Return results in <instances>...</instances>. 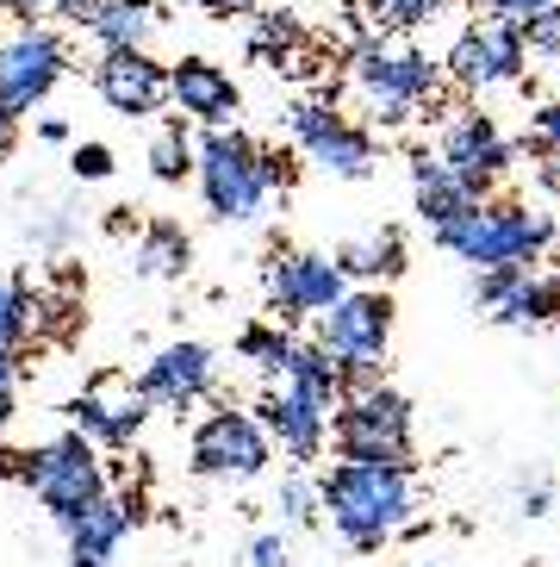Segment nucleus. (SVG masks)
Here are the masks:
<instances>
[{
	"label": "nucleus",
	"instance_id": "nucleus-14",
	"mask_svg": "<svg viewBox=\"0 0 560 567\" xmlns=\"http://www.w3.org/2000/svg\"><path fill=\"white\" fill-rule=\"evenodd\" d=\"M436 156H443V163L462 175V182H474L479 194H492V182L517 163V144L498 132L486 113H455V118L443 125V144H436Z\"/></svg>",
	"mask_w": 560,
	"mask_h": 567
},
{
	"label": "nucleus",
	"instance_id": "nucleus-6",
	"mask_svg": "<svg viewBox=\"0 0 560 567\" xmlns=\"http://www.w3.org/2000/svg\"><path fill=\"white\" fill-rule=\"evenodd\" d=\"M349 75L380 125H412L443 94V63H429L424 51H393V44H355Z\"/></svg>",
	"mask_w": 560,
	"mask_h": 567
},
{
	"label": "nucleus",
	"instance_id": "nucleus-12",
	"mask_svg": "<svg viewBox=\"0 0 560 567\" xmlns=\"http://www.w3.org/2000/svg\"><path fill=\"white\" fill-rule=\"evenodd\" d=\"M318 343L330 355H386V343H393V300L380 287H349L330 312H318Z\"/></svg>",
	"mask_w": 560,
	"mask_h": 567
},
{
	"label": "nucleus",
	"instance_id": "nucleus-28",
	"mask_svg": "<svg viewBox=\"0 0 560 567\" xmlns=\"http://www.w3.org/2000/svg\"><path fill=\"white\" fill-rule=\"evenodd\" d=\"M149 175L168 182V187L194 175V137H187L182 125H163V132H156V144H149Z\"/></svg>",
	"mask_w": 560,
	"mask_h": 567
},
{
	"label": "nucleus",
	"instance_id": "nucleus-40",
	"mask_svg": "<svg viewBox=\"0 0 560 567\" xmlns=\"http://www.w3.org/2000/svg\"><path fill=\"white\" fill-rule=\"evenodd\" d=\"M194 7H206V13H256V7H262V0H194Z\"/></svg>",
	"mask_w": 560,
	"mask_h": 567
},
{
	"label": "nucleus",
	"instance_id": "nucleus-36",
	"mask_svg": "<svg viewBox=\"0 0 560 567\" xmlns=\"http://www.w3.org/2000/svg\"><path fill=\"white\" fill-rule=\"evenodd\" d=\"M517 512H523V517H548V512H554V486H548V481L523 486V493H517Z\"/></svg>",
	"mask_w": 560,
	"mask_h": 567
},
{
	"label": "nucleus",
	"instance_id": "nucleus-9",
	"mask_svg": "<svg viewBox=\"0 0 560 567\" xmlns=\"http://www.w3.org/2000/svg\"><path fill=\"white\" fill-rule=\"evenodd\" d=\"M194 474L199 481H256L268 467V455H274V436L262 431V417L256 412H212L199 417L194 431Z\"/></svg>",
	"mask_w": 560,
	"mask_h": 567
},
{
	"label": "nucleus",
	"instance_id": "nucleus-29",
	"mask_svg": "<svg viewBox=\"0 0 560 567\" xmlns=\"http://www.w3.org/2000/svg\"><path fill=\"white\" fill-rule=\"evenodd\" d=\"M448 7L455 0H367V19H374L380 32H417V25H429Z\"/></svg>",
	"mask_w": 560,
	"mask_h": 567
},
{
	"label": "nucleus",
	"instance_id": "nucleus-2",
	"mask_svg": "<svg viewBox=\"0 0 560 567\" xmlns=\"http://www.w3.org/2000/svg\"><path fill=\"white\" fill-rule=\"evenodd\" d=\"M436 244L467 268H529L548 244H554V218H548L542 206L492 200V194H486V200L467 206L462 218L436 225Z\"/></svg>",
	"mask_w": 560,
	"mask_h": 567
},
{
	"label": "nucleus",
	"instance_id": "nucleus-11",
	"mask_svg": "<svg viewBox=\"0 0 560 567\" xmlns=\"http://www.w3.org/2000/svg\"><path fill=\"white\" fill-rule=\"evenodd\" d=\"M69 75V44L44 25H25L19 38L0 44V113L25 118L32 106H44V94Z\"/></svg>",
	"mask_w": 560,
	"mask_h": 567
},
{
	"label": "nucleus",
	"instance_id": "nucleus-44",
	"mask_svg": "<svg viewBox=\"0 0 560 567\" xmlns=\"http://www.w3.org/2000/svg\"><path fill=\"white\" fill-rule=\"evenodd\" d=\"M69 567H106V555H69Z\"/></svg>",
	"mask_w": 560,
	"mask_h": 567
},
{
	"label": "nucleus",
	"instance_id": "nucleus-42",
	"mask_svg": "<svg viewBox=\"0 0 560 567\" xmlns=\"http://www.w3.org/2000/svg\"><path fill=\"white\" fill-rule=\"evenodd\" d=\"M7 424H13V386H0V436H7Z\"/></svg>",
	"mask_w": 560,
	"mask_h": 567
},
{
	"label": "nucleus",
	"instance_id": "nucleus-18",
	"mask_svg": "<svg viewBox=\"0 0 560 567\" xmlns=\"http://www.w3.org/2000/svg\"><path fill=\"white\" fill-rule=\"evenodd\" d=\"M168 101L182 106L187 118H199V125H225L237 113V82H231V69L206 63V56H182L168 69Z\"/></svg>",
	"mask_w": 560,
	"mask_h": 567
},
{
	"label": "nucleus",
	"instance_id": "nucleus-27",
	"mask_svg": "<svg viewBox=\"0 0 560 567\" xmlns=\"http://www.w3.org/2000/svg\"><path fill=\"white\" fill-rule=\"evenodd\" d=\"M293 350H299V343L280 331V324H249V331L237 337V355H243V362H256L262 374H287Z\"/></svg>",
	"mask_w": 560,
	"mask_h": 567
},
{
	"label": "nucleus",
	"instance_id": "nucleus-24",
	"mask_svg": "<svg viewBox=\"0 0 560 567\" xmlns=\"http://www.w3.org/2000/svg\"><path fill=\"white\" fill-rule=\"evenodd\" d=\"M280 381L299 386V393H305V400H318L324 412H336V405H343V374H336V355H330L318 337H312V343H299Z\"/></svg>",
	"mask_w": 560,
	"mask_h": 567
},
{
	"label": "nucleus",
	"instance_id": "nucleus-34",
	"mask_svg": "<svg viewBox=\"0 0 560 567\" xmlns=\"http://www.w3.org/2000/svg\"><path fill=\"white\" fill-rule=\"evenodd\" d=\"M69 168H75L82 182H106V175H113V151H106V144H75Z\"/></svg>",
	"mask_w": 560,
	"mask_h": 567
},
{
	"label": "nucleus",
	"instance_id": "nucleus-41",
	"mask_svg": "<svg viewBox=\"0 0 560 567\" xmlns=\"http://www.w3.org/2000/svg\"><path fill=\"white\" fill-rule=\"evenodd\" d=\"M38 137H44V144H69V125H63V118H44V125H38Z\"/></svg>",
	"mask_w": 560,
	"mask_h": 567
},
{
	"label": "nucleus",
	"instance_id": "nucleus-15",
	"mask_svg": "<svg viewBox=\"0 0 560 567\" xmlns=\"http://www.w3.org/2000/svg\"><path fill=\"white\" fill-rule=\"evenodd\" d=\"M218 381V362L206 343H168V350H156L144 362V374H137V393H144L149 405H168V412H187V405H199L206 393H212Z\"/></svg>",
	"mask_w": 560,
	"mask_h": 567
},
{
	"label": "nucleus",
	"instance_id": "nucleus-33",
	"mask_svg": "<svg viewBox=\"0 0 560 567\" xmlns=\"http://www.w3.org/2000/svg\"><path fill=\"white\" fill-rule=\"evenodd\" d=\"M523 38H529V56H560V0L523 19Z\"/></svg>",
	"mask_w": 560,
	"mask_h": 567
},
{
	"label": "nucleus",
	"instance_id": "nucleus-37",
	"mask_svg": "<svg viewBox=\"0 0 560 567\" xmlns=\"http://www.w3.org/2000/svg\"><path fill=\"white\" fill-rule=\"evenodd\" d=\"M492 19H529V13H542V7H554V0H479Z\"/></svg>",
	"mask_w": 560,
	"mask_h": 567
},
{
	"label": "nucleus",
	"instance_id": "nucleus-45",
	"mask_svg": "<svg viewBox=\"0 0 560 567\" xmlns=\"http://www.w3.org/2000/svg\"><path fill=\"white\" fill-rule=\"evenodd\" d=\"M548 250H554V268H560V231H554V244H548Z\"/></svg>",
	"mask_w": 560,
	"mask_h": 567
},
{
	"label": "nucleus",
	"instance_id": "nucleus-38",
	"mask_svg": "<svg viewBox=\"0 0 560 567\" xmlns=\"http://www.w3.org/2000/svg\"><path fill=\"white\" fill-rule=\"evenodd\" d=\"M94 7H100V0H50V13L69 19V25H87V19H94Z\"/></svg>",
	"mask_w": 560,
	"mask_h": 567
},
{
	"label": "nucleus",
	"instance_id": "nucleus-35",
	"mask_svg": "<svg viewBox=\"0 0 560 567\" xmlns=\"http://www.w3.org/2000/svg\"><path fill=\"white\" fill-rule=\"evenodd\" d=\"M249 567H293V549H287V536H256L249 543Z\"/></svg>",
	"mask_w": 560,
	"mask_h": 567
},
{
	"label": "nucleus",
	"instance_id": "nucleus-19",
	"mask_svg": "<svg viewBox=\"0 0 560 567\" xmlns=\"http://www.w3.org/2000/svg\"><path fill=\"white\" fill-rule=\"evenodd\" d=\"M412 200H417V218L436 231V225H448V218H462L467 206H479L486 194H479L474 182H462V175L443 163V156L417 151V156H412Z\"/></svg>",
	"mask_w": 560,
	"mask_h": 567
},
{
	"label": "nucleus",
	"instance_id": "nucleus-10",
	"mask_svg": "<svg viewBox=\"0 0 560 567\" xmlns=\"http://www.w3.org/2000/svg\"><path fill=\"white\" fill-rule=\"evenodd\" d=\"M287 125H293V144L305 151V163H318L324 175H336V182H367L374 175V137L355 118H343L336 106L299 101L287 113Z\"/></svg>",
	"mask_w": 560,
	"mask_h": 567
},
{
	"label": "nucleus",
	"instance_id": "nucleus-26",
	"mask_svg": "<svg viewBox=\"0 0 560 567\" xmlns=\"http://www.w3.org/2000/svg\"><path fill=\"white\" fill-rule=\"evenodd\" d=\"M32 287L19 281V275H0V350H25V337H32Z\"/></svg>",
	"mask_w": 560,
	"mask_h": 567
},
{
	"label": "nucleus",
	"instance_id": "nucleus-4",
	"mask_svg": "<svg viewBox=\"0 0 560 567\" xmlns=\"http://www.w3.org/2000/svg\"><path fill=\"white\" fill-rule=\"evenodd\" d=\"M19 481L32 486L38 505H44V512L69 530V524H75V517L106 493V462H100L94 436H82L75 424H69L63 436H50L44 450H32L25 462H19Z\"/></svg>",
	"mask_w": 560,
	"mask_h": 567
},
{
	"label": "nucleus",
	"instance_id": "nucleus-30",
	"mask_svg": "<svg viewBox=\"0 0 560 567\" xmlns=\"http://www.w3.org/2000/svg\"><path fill=\"white\" fill-rule=\"evenodd\" d=\"M293 44H299V25L287 13H256V38H249V51H256V56H274V63H280Z\"/></svg>",
	"mask_w": 560,
	"mask_h": 567
},
{
	"label": "nucleus",
	"instance_id": "nucleus-31",
	"mask_svg": "<svg viewBox=\"0 0 560 567\" xmlns=\"http://www.w3.org/2000/svg\"><path fill=\"white\" fill-rule=\"evenodd\" d=\"M274 512L287 517V524H312V517L324 512V505H318V486H312V481H299V474H287V481H280Z\"/></svg>",
	"mask_w": 560,
	"mask_h": 567
},
{
	"label": "nucleus",
	"instance_id": "nucleus-3",
	"mask_svg": "<svg viewBox=\"0 0 560 567\" xmlns=\"http://www.w3.org/2000/svg\"><path fill=\"white\" fill-rule=\"evenodd\" d=\"M194 175L206 194V213L225 225H249L268 206V151L256 137L231 132V125H206V137L194 144Z\"/></svg>",
	"mask_w": 560,
	"mask_h": 567
},
{
	"label": "nucleus",
	"instance_id": "nucleus-32",
	"mask_svg": "<svg viewBox=\"0 0 560 567\" xmlns=\"http://www.w3.org/2000/svg\"><path fill=\"white\" fill-rule=\"evenodd\" d=\"M517 151H536V156H560V101L536 106V118H529V137L517 144Z\"/></svg>",
	"mask_w": 560,
	"mask_h": 567
},
{
	"label": "nucleus",
	"instance_id": "nucleus-7",
	"mask_svg": "<svg viewBox=\"0 0 560 567\" xmlns=\"http://www.w3.org/2000/svg\"><path fill=\"white\" fill-rule=\"evenodd\" d=\"M443 69L467 87V94H492V87L523 82V69H529L523 19H479V25H467V32L448 44Z\"/></svg>",
	"mask_w": 560,
	"mask_h": 567
},
{
	"label": "nucleus",
	"instance_id": "nucleus-21",
	"mask_svg": "<svg viewBox=\"0 0 560 567\" xmlns=\"http://www.w3.org/2000/svg\"><path fill=\"white\" fill-rule=\"evenodd\" d=\"M498 324H511V331H529V324H554L560 318V275H536V268H511L505 287H498V300L486 306Z\"/></svg>",
	"mask_w": 560,
	"mask_h": 567
},
{
	"label": "nucleus",
	"instance_id": "nucleus-8",
	"mask_svg": "<svg viewBox=\"0 0 560 567\" xmlns=\"http://www.w3.org/2000/svg\"><path fill=\"white\" fill-rule=\"evenodd\" d=\"M262 293L268 306L280 312V324L293 318H318L349 293V275L336 256H318V250H274L262 262Z\"/></svg>",
	"mask_w": 560,
	"mask_h": 567
},
{
	"label": "nucleus",
	"instance_id": "nucleus-1",
	"mask_svg": "<svg viewBox=\"0 0 560 567\" xmlns=\"http://www.w3.org/2000/svg\"><path fill=\"white\" fill-rule=\"evenodd\" d=\"M318 505L330 512V530L349 549L374 555L380 543L412 530L417 462H349V455H336V467L318 481Z\"/></svg>",
	"mask_w": 560,
	"mask_h": 567
},
{
	"label": "nucleus",
	"instance_id": "nucleus-46",
	"mask_svg": "<svg viewBox=\"0 0 560 567\" xmlns=\"http://www.w3.org/2000/svg\"><path fill=\"white\" fill-rule=\"evenodd\" d=\"M0 13H7V0H0Z\"/></svg>",
	"mask_w": 560,
	"mask_h": 567
},
{
	"label": "nucleus",
	"instance_id": "nucleus-39",
	"mask_svg": "<svg viewBox=\"0 0 560 567\" xmlns=\"http://www.w3.org/2000/svg\"><path fill=\"white\" fill-rule=\"evenodd\" d=\"M7 13H13L19 25H38V13H50V0H7Z\"/></svg>",
	"mask_w": 560,
	"mask_h": 567
},
{
	"label": "nucleus",
	"instance_id": "nucleus-16",
	"mask_svg": "<svg viewBox=\"0 0 560 567\" xmlns=\"http://www.w3.org/2000/svg\"><path fill=\"white\" fill-rule=\"evenodd\" d=\"M256 417H262V431L274 436L293 462H318L324 443H330V412L318 400H305L299 386H287V381H280V393H268V400L256 405Z\"/></svg>",
	"mask_w": 560,
	"mask_h": 567
},
{
	"label": "nucleus",
	"instance_id": "nucleus-17",
	"mask_svg": "<svg viewBox=\"0 0 560 567\" xmlns=\"http://www.w3.org/2000/svg\"><path fill=\"white\" fill-rule=\"evenodd\" d=\"M63 417L75 424L82 436H94L100 450H132L137 431H144V417H149V400L144 393H106V386H94V393H82V400H69Z\"/></svg>",
	"mask_w": 560,
	"mask_h": 567
},
{
	"label": "nucleus",
	"instance_id": "nucleus-20",
	"mask_svg": "<svg viewBox=\"0 0 560 567\" xmlns=\"http://www.w3.org/2000/svg\"><path fill=\"white\" fill-rule=\"evenodd\" d=\"M137 517H144V499L137 493H100L75 524H69V555H113L125 536L137 530Z\"/></svg>",
	"mask_w": 560,
	"mask_h": 567
},
{
	"label": "nucleus",
	"instance_id": "nucleus-25",
	"mask_svg": "<svg viewBox=\"0 0 560 567\" xmlns=\"http://www.w3.org/2000/svg\"><path fill=\"white\" fill-rule=\"evenodd\" d=\"M187 231L182 225H168V218H156V225H149L144 237H137V275H144V281H182L187 275Z\"/></svg>",
	"mask_w": 560,
	"mask_h": 567
},
{
	"label": "nucleus",
	"instance_id": "nucleus-13",
	"mask_svg": "<svg viewBox=\"0 0 560 567\" xmlns=\"http://www.w3.org/2000/svg\"><path fill=\"white\" fill-rule=\"evenodd\" d=\"M94 94L113 106V113H125V118H149V113H163V101H168V69L156 63L144 44L100 51V63H94Z\"/></svg>",
	"mask_w": 560,
	"mask_h": 567
},
{
	"label": "nucleus",
	"instance_id": "nucleus-5",
	"mask_svg": "<svg viewBox=\"0 0 560 567\" xmlns=\"http://www.w3.org/2000/svg\"><path fill=\"white\" fill-rule=\"evenodd\" d=\"M330 443L349 462H412V400L386 381L349 386L330 412Z\"/></svg>",
	"mask_w": 560,
	"mask_h": 567
},
{
	"label": "nucleus",
	"instance_id": "nucleus-43",
	"mask_svg": "<svg viewBox=\"0 0 560 567\" xmlns=\"http://www.w3.org/2000/svg\"><path fill=\"white\" fill-rule=\"evenodd\" d=\"M542 182H548V187H554V194H560V156H548V163H542Z\"/></svg>",
	"mask_w": 560,
	"mask_h": 567
},
{
	"label": "nucleus",
	"instance_id": "nucleus-23",
	"mask_svg": "<svg viewBox=\"0 0 560 567\" xmlns=\"http://www.w3.org/2000/svg\"><path fill=\"white\" fill-rule=\"evenodd\" d=\"M349 281H393L405 275V237L386 225V231H367V237H349L343 250H336Z\"/></svg>",
	"mask_w": 560,
	"mask_h": 567
},
{
	"label": "nucleus",
	"instance_id": "nucleus-22",
	"mask_svg": "<svg viewBox=\"0 0 560 567\" xmlns=\"http://www.w3.org/2000/svg\"><path fill=\"white\" fill-rule=\"evenodd\" d=\"M156 25H163V7L156 0H100L82 32L94 38L100 51H125V44H149Z\"/></svg>",
	"mask_w": 560,
	"mask_h": 567
}]
</instances>
